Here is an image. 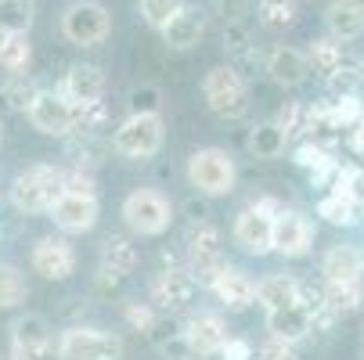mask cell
I'll list each match as a JSON object with an SVG mask.
<instances>
[{
	"label": "cell",
	"mask_w": 364,
	"mask_h": 360,
	"mask_svg": "<svg viewBox=\"0 0 364 360\" xmlns=\"http://www.w3.org/2000/svg\"><path fill=\"white\" fill-rule=\"evenodd\" d=\"M224 50H228V58L235 62L231 69H245V65H256L259 62L252 33H249L245 22H224Z\"/></svg>",
	"instance_id": "27"
},
{
	"label": "cell",
	"mask_w": 364,
	"mask_h": 360,
	"mask_svg": "<svg viewBox=\"0 0 364 360\" xmlns=\"http://www.w3.org/2000/svg\"><path fill=\"white\" fill-rule=\"evenodd\" d=\"M119 285H123V278L119 274H112V271H97V292H119Z\"/></svg>",
	"instance_id": "44"
},
{
	"label": "cell",
	"mask_w": 364,
	"mask_h": 360,
	"mask_svg": "<svg viewBox=\"0 0 364 360\" xmlns=\"http://www.w3.org/2000/svg\"><path fill=\"white\" fill-rule=\"evenodd\" d=\"M202 97L220 119H242L249 112V83L231 65H217V69L205 72Z\"/></svg>",
	"instance_id": "5"
},
{
	"label": "cell",
	"mask_w": 364,
	"mask_h": 360,
	"mask_svg": "<svg viewBox=\"0 0 364 360\" xmlns=\"http://www.w3.org/2000/svg\"><path fill=\"white\" fill-rule=\"evenodd\" d=\"M285 148H289V137L274 123H256L249 130V151L256 159H278Z\"/></svg>",
	"instance_id": "29"
},
{
	"label": "cell",
	"mask_w": 364,
	"mask_h": 360,
	"mask_svg": "<svg viewBox=\"0 0 364 360\" xmlns=\"http://www.w3.org/2000/svg\"><path fill=\"white\" fill-rule=\"evenodd\" d=\"M58 360H119L123 356V339L105 328H65L55 342Z\"/></svg>",
	"instance_id": "7"
},
{
	"label": "cell",
	"mask_w": 364,
	"mask_h": 360,
	"mask_svg": "<svg viewBox=\"0 0 364 360\" xmlns=\"http://www.w3.org/2000/svg\"><path fill=\"white\" fill-rule=\"evenodd\" d=\"M310 245H314L310 217L292 209V205H282V209L271 217V252L285 256V260H299V256L310 252Z\"/></svg>",
	"instance_id": "10"
},
{
	"label": "cell",
	"mask_w": 364,
	"mask_h": 360,
	"mask_svg": "<svg viewBox=\"0 0 364 360\" xmlns=\"http://www.w3.org/2000/svg\"><path fill=\"white\" fill-rule=\"evenodd\" d=\"M65 187V166H55V163H36L29 170H22L11 187H8V202L15 205L18 213L26 217H36V213H47L55 198L62 195Z\"/></svg>",
	"instance_id": "1"
},
{
	"label": "cell",
	"mask_w": 364,
	"mask_h": 360,
	"mask_svg": "<svg viewBox=\"0 0 364 360\" xmlns=\"http://www.w3.org/2000/svg\"><path fill=\"white\" fill-rule=\"evenodd\" d=\"M318 217L328 220L332 227H353L357 224V202L343 191H332L318 202Z\"/></svg>",
	"instance_id": "34"
},
{
	"label": "cell",
	"mask_w": 364,
	"mask_h": 360,
	"mask_svg": "<svg viewBox=\"0 0 364 360\" xmlns=\"http://www.w3.org/2000/svg\"><path fill=\"white\" fill-rule=\"evenodd\" d=\"M184 360H202V356H184Z\"/></svg>",
	"instance_id": "47"
},
{
	"label": "cell",
	"mask_w": 364,
	"mask_h": 360,
	"mask_svg": "<svg viewBox=\"0 0 364 360\" xmlns=\"http://www.w3.org/2000/svg\"><path fill=\"white\" fill-rule=\"evenodd\" d=\"M306 69L314 72L318 80H325V83H332L339 72H346V69H353L357 62H350V55H346V47L343 43H336V40H314L310 43V50H306Z\"/></svg>",
	"instance_id": "20"
},
{
	"label": "cell",
	"mask_w": 364,
	"mask_h": 360,
	"mask_svg": "<svg viewBox=\"0 0 364 360\" xmlns=\"http://www.w3.org/2000/svg\"><path fill=\"white\" fill-rule=\"evenodd\" d=\"M101 151H105V144L97 141V133H73L69 144H65V159H73V170H87L101 163Z\"/></svg>",
	"instance_id": "31"
},
{
	"label": "cell",
	"mask_w": 364,
	"mask_h": 360,
	"mask_svg": "<svg viewBox=\"0 0 364 360\" xmlns=\"http://www.w3.org/2000/svg\"><path fill=\"white\" fill-rule=\"evenodd\" d=\"M62 33L76 47H97L112 33V15H109L105 4H97V0H73L62 11Z\"/></svg>",
	"instance_id": "9"
},
{
	"label": "cell",
	"mask_w": 364,
	"mask_h": 360,
	"mask_svg": "<svg viewBox=\"0 0 364 360\" xmlns=\"http://www.w3.org/2000/svg\"><path fill=\"white\" fill-rule=\"evenodd\" d=\"M26 116H29L33 130H40L43 137H73L76 123H80V112L58 90H40L33 97V105L26 109Z\"/></svg>",
	"instance_id": "11"
},
{
	"label": "cell",
	"mask_w": 364,
	"mask_h": 360,
	"mask_svg": "<svg viewBox=\"0 0 364 360\" xmlns=\"http://www.w3.org/2000/svg\"><path fill=\"white\" fill-rule=\"evenodd\" d=\"M50 220H55V227L62 234H87L94 224H97V195H73V191H62L55 198V205H50Z\"/></svg>",
	"instance_id": "14"
},
{
	"label": "cell",
	"mask_w": 364,
	"mask_h": 360,
	"mask_svg": "<svg viewBox=\"0 0 364 360\" xmlns=\"http://www.w3.org/2000/svg\"><path fill=\"white\" fill-rule=\"evenodd\" d=\"M217 11H220L224 22H245L249 0H217Z\"/></svg>",
	"instance_id": "43"
},
{
	"label": "cell",
	"mask_w": 364,
	"mask_h": 360,
	"mask_svg": "<svg viewBox=\"0 0 364 360\" xmlns=\"http://www.w3.org/2000/svg\"><path fill=\"white\" fill-rule=\"evenodd\" d=\"M123 224L137 234V238H159L170 231L173 224V205L163 191L155 187H137L123 198Z\"/></svg>",
	"instance_id": "4"
},
{
	"label": "cell",
	"mask_w": 364,
	"mask_h": 360,
	"mask_svg": "<svg viewBox=\"0 0 364 360\" xmlns=\"http://www.w3.org/2000/svg\"><path fill=\"white\" fill-rule=\"evenodd\" d=\"M202 33H205V18H202L198 8H188V4L163 26V40H166V47H173V50H191V47H198Z\"/></svg>",
	"instance_id": "22"
},
{
	"label": "cell",
	"mask_w": 364,
	"mask_h": 360,
	"mask_svg": "<svg viewBox=\"0 0 364 360\" xmlns=\"http://www.w3.org/2000/svg\"><path fill=\"white\" fill-rule=\"evenodd\" d=\"M188 217H191V220H205V217H210V209H205L202 202H191V205H188Z\"/></svg>",
	"instance_id": "45"
},
{
	"label": "cell",
	"mask_w": 364,
	"mask_h": 360,
	"mask_svg": "<svg viewBox=\"0 0 364 360\" xmlns=\"http://www.w3.org/2000/svg\"><path fill=\"white\" fill-rule=\"evenodd\" d=\"M33 62V43L26 33H0V69L8 76L26 72Z\"/></svg>",
	"instance_id": "28"
},
{
	"label": "cell",
	"mask_w": 364,
	"mask_h": 360,
	"mask_svg": "<svg viewBox=\"0 0 364 360\" xmlns=\"http://www.w3.org/2000/svg\"><path fill=\"white\" fill-rule=\"evenodd\" d=\"M29 263L43 281H69L76 274V249L65 234H47L33 245Z\"/></svg>",
	"instance_id": "12"
},
{
	"label": "cell",
	"mask_w": 364,
	"mask_h": 360,
	"mask_svg": "<svg viewBox=\"0 0 364 360\" xmlns=\"http://www.w3.org/2000/svg\"><path fill=\"white\" fill-rule=\"evenodd\" d=\"M267 332H271V339H282L289 346H299L310 335V314L303 310L299 302L282 306V310H271L267 314Z\"/></svg>",
	"instance_id": "23"
},
{
	"label": "cell",
	"mask_w": 364,
	"mask_h": 360,
	"mask_svg": "<svg viewBox=\"0 0 364 360\" xmlns=\"http://www.w3.org/2000/svg\"><path fill=\"white\" fill-rule=\"evenodd\" d=\"M325 29L328 40L336 43H353L364 36V0H332L325 11Z\"/></svg>",
	"instance_id": "19"
},
{
	"label": "cell",
	"mask_w": 364,
	"mask_h": 360,
	"mask_svg": "<svg viewBox=\"0 0 364 360\" xmlns=\"http://www.w3.org/2000/svg\"><path fill=\"white\" fill-rule=\"evenodd\" d=\"M58 94L69 101L73 109L97 105V101H101V94H105V72H101L97 65H87V62H80V65H69V72H65V80H62Z\"/></svg>",
	"instance_id": "16"
},
{
	"label": "cell",
	"mask_w": 364,
	"mask_h": 360,
	"mask_svg": "<svg viewBox=\"0 0 364 360\" xmlns=\"http://www.w3.org/2000/svg\"><path fill=\"white\" fill-rule=\"evenodd\" d=\"M213 292V299L224 306V310H249V306L256 302V281L242 271V267H224L210 285H205Z\"/></svg>",
	"instance_id": "17"
},
{
	"label": "cell",
	"mask_w": 364,
	"mask_h": 360,
	"mask_svg": "<svg viewBox=\"0 0 364 360\" xmlns=\"http://www.w3.org/2000/svg\"><path fill=\"white\" fill-rule=\"evenodd\" d=\"M55 342L43 314H18L11 321V349H43Z\"/></svg>",
	"instance_id": "26"
},
{
	"label": "cell",
	"mask_w": 364,
	"mask_h": 360,
	"mask_svg": "<svg viewBox=\"0 0 364 360\" xmlns=\"http://www.w3.org/2000/svg\"><path fill=\"white\" fill-rule=\"evenodd\" d=\"M198 295V281L184 267H166L159 278L151 281V310L155 314H173L191 306Z\"/></svg>",
	"instance_id": "13"
},
{
	"label": "cell",
	"mask_w": 364,
	"mask_h": 360,
	"mask_svg": "<svg viewBox=\"0 0 364 360\" xmlns=\"http://www.w3.org/2000/svg\"><path fill=\"white\" fill-rule=\"evenodd\" d=\"M220 360H252L256 356V349H252V342L249 339H228L224 346H220V353H217Z\"/></svg>",
	"instance_id": "42"
},
{
	"label": "cell",
	"mask_w": 364,
	"mask_h": 360,
	"mask_svg": "<svg viewBox=\"0 0 364 360\" xmlns=\"http://www.w3.org/2000/svg\"><path fill=\"white\" fill-rule=\"evenodd\" d=\"M256 15H259V22H264L267 29H289L296 22L299 8H296V0H259Z\"/></svg>",
	"instance_id": "36"
},
{
	"label": "cell",
	"mask_w": 364,
	"mask_h": 360,
	"mask_svg": "<svg viewBox=\"0 0 364 360\" xmlns=\"http://www.w3.org/2000/svg\"><path fill=\"white\" fill-rule=\"evenodd\" d=\"M127 109L130 116H159L163 112V90L155 83H141L127 94Z\"/></svg>",
	"instance_id": "37"
},
{
	"label": "cell",
	"mask_w": 364,
	"mask_h": 360,
	"mask_svg": "<svg viewBox=\"0 0 364 360\" xmlns=\"http://www.w3.org/2000/svg\"><path fill=\"white\" fill-rule=\"evenodd\" d=\"M259 360H299V356H296V346H289V342L267 335V342L259 346Z\"/></svg>",
	"instance_id": "41"
},
{
	"label": "cell",
	"mask_w": 364,
	"mask_h": 360,
	"mask_svg": "<svg viewBox=\"0 0 364 360\" xmlns=\"http://www.w3.org/2000/svg\"><path fill=\"white\" fill-rule=\"evenodd\" d=\"M181 8H184V0H137V15L144 18V26L159 29V33Z\"/></svg>",
	"instance_id": "38"
},
{
	"label": "cell",
	"mask_w": 364,
	"mask_h": 360,
	"mask_svg": "<svg viewBox=\"0 0 364 360\" xmlns=\"http://www.w3.org/2000/svg\"><path fill=\"white\" fill-rule=\"evenodd\" d=\"M325 288V302L336 317L353 314L357 306L364 302V285H321Z\"/></svg>",
	"instance_id": "35"
},
{
	"label": "cell",
	"mask_w": 364,
	"mask_h": 360,
	"mask_svg": "<svg viewBox=\"0 0 364 360\" xmlns=\"http://www.w3.org/2000/svg\"><path fill=\"white\" fill-rule=\"evenodd\" d=\"M0 144H4V123H0Z\"/></svg>",
	"instance_id": "46"
},
{
	"label": "cell",
	"mask_w": 364,
	"mask_h": 360,
	"mask_svg": "<svg viewBox=\"0 0 364 360\" xmlns=\"http://www.w3.org/2000/svg\"><path fill=\"white\" fill-rule=\"evenodd\" d=\"M278 209H282V202L271 195L252 198L235 217V245L249 256H267L271 252V217Z\"/></svg>",
	"instance_id": "8"
},
{
	"label": "cell",
	"mask_w": 364,
	"mask_h": 360,
	"mask_svg": "<svg viewBox=\"0 0 364 360\" xmlns=\"http://www.w3.org/2000/svg\"><path fill=\"white\" fill-rule=\"evenodd\" d=\"M184 256H188V274L198 281V288L210 285L224 267H228V256H224V234L217 224L210 220H195L184 234Z\"/></svg>",
	"instance_id": "2"
},
{
	"label": "cell",
	"mask_w": 364,
	"mask_h": 360,
	"mask_svg": "<svg viewBox=\"0 0 364 360\" xmlns=\"http://www.w3.org/2000/svg\"><path fill=\"white\" fill-rule=\"evenodd\" d=\"M181 339H184V349L188 356H217L220 346L231 339L228 335V324L220 314H191L184 324H181Z\"/></svg>",
	"instance_id": "15"
},
{
	"label": "cell",
	"mask_w": 364,
	"mask_h": 360,
	"mask_svg": "<svg viewBox=\"0 0 364 360\" xmlns=\"http://www.w3.org/2000/svg\"><path fill=\"white\" fill-rule=\"evenodd\" d=\"M264 65H267L271 83H278V87H285V90L303 87V83H306V76H310L303 50H296V47H274L271 55H267V62H264Z\"/></svg>",
	"instance_id": "21"
},
{
	"label": "cell",
	"mask_w": 364,
	"mask_h": 360,
	"mask_svg": "<svg viewBox=\"0 0 364 360\" xmlns=\"http://www.w3.org/2000/svg\"><path fill=\"white\" fill-rule=\"evenodd\" d=\"M256 302L264 306L267 314L299 302V278H292V274H267L264 281H256Z\"/></svg>",
	"instance_id": "24"
},
{
	"label": "cell",
	"mask_w": 364,
	"mask_h": 360,
	"mask_svg": "<svg viewBox=\"0 0 364 360\" xmlns=\"http://www.w3.org/2000/svg\"><path fill=\"white\" fill-rule=\"evenodd\" d=\"M155 317H159V314L151 310V302H127V324L134 332H148Z\"/></svg>",
	"instance_id": "40"
},
{
	"label": "cell",
	"mask_w": 364,
	"mask_h": 360,
	"mask_svg": "<svg viewBox=\"0 0 364 360\" xmlns=\"http://www.w3.org/2000/svg\"><path fill=\"white\" fill-rule=\"evenodd\" d=\"M328 159H332V156H328V148H325L321 141H314V137H310L306 144H299V148H296V166H303V170H310V173L321 170Z\"/></svg>",
	"instance_id": "39"
},
{
	"label": "cell",
	"mask_w": 364,
	"mask_h": 360,
	"mask_svg": "<svg viewBox=\"0 0 364 360\" xmlns=\"http://www.w3.org/2000/svg\"><path fill=\"white\" fill-rule=\"evenodd\" d=\"M36 22V4L33 0H0V33H26Z\"/></svg>",
	"instance_id": "32"
},
{
	"label": "cell",
	"mask_w": 364,
	"mask_h": 360,
	"mask_svg": "<svg viewBox=\"0 0 364 360\" xmlns=\"http://www.w3.org/2000/svg\"><path fill=\"white\" fill-rule=\"evenodd\" d=\"M166 141L163 116H127L112 130V151L123 159H151Z\"/></svg>",
	"instance_id": "6"
},
{
	"label": "cell",
	"mask_w": 364,
	"mask_h": 360,
	"mask_svg": "<svg viewBox=\"0 0 364 360\" xmlns=\"http://www.w3.org/2000/svg\"><path fill=\"white\" fill-rule=\"evenodd\" d=\"M137 263H141V252L127 234H109L101 241V271H112V274L127 278L137 271Z\"/></svg>",
	"instance_id": "25"
},
{
	"label": "cell",
	"mask_w": 364,
	"mask_h": 360,
	"mask_svg": "<svg viewBox=\"0 0 364 360\" xmlns=\"http://www.w3.org/2000/svg\"><path fill=\"white\" fill-rule=\"evenodd\" d=\"M325 285H364V252L357 245H332L321 256Z\"/></svg>",
	"instance_id": "18"
},
{
	"label": "cell",
	"mask_w": 364,
	"mask_h": 360,
	"mask_svg": "<svg viewBox=\"0 0 364 360\" xmlns=\"http://www.w3.org/2000/svg\"><path fill=\"white\" fill-rule=\"evenodd\" d=\"M188 184L205 198H224L238 184V166L224 148H198L188 159Z\"/></svg>",
	"instance_id": "3"
},
{
	"label": "cell",
	"mask_w": 364,
	"mask_h": 360,
	"mask_svg": "<svg viewBox=\"0 0 364 360\" xmlns=\"http://www.w3.org/2000/svg\"><path fill=\"white\" fill-rule=\"evenodd\" d=\"M29 299V281L15 263H0V310H15Z\"/></svg>",
	"instance_id": "33"
},
{
	"label": "cell",
	"mask_w": 364,
	"mask_h": 360,
	"mask_svg": "<svg viewBox=\"0 0 364 360\" xmlns=\"http://www.w3.org/2000/svg\"><path fill=\"white\" fill-rule=\"evenodd\" d=\"M36 94H40V87H36V80L29 72H15V76H8L4 83H0V101H4L11 112H26Z\"/></svg>",
	"instance_id": "30"
}]
</instances>
